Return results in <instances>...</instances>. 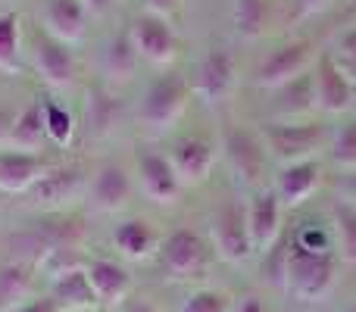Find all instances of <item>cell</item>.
<instances>
[{"label": "cell", "instance_id": "cell-1", "mask_svg": "<svg viewBox=\"0 0 356 312\" xmlns=\"http://www.w3.org/2000/svg\"><path fill=\"white\" fill-rule=\"evenodd\" d=\"M338 256L334 253H309L291 238V263H288V290L300 303H319L334 290Z\"/></svg>", "mask_w": 356, "mask_h": 312}, {"label": "cell", "instance_id": "cell-2", "mask_svg": "<svg viewBox=\"0 0 356 312\" xmlns=\"http://www.w3.org/2000/svg\"><path fill=\"white\" fill-rule=\"evenodd\" d=\"M191 100V85L184 75L178 72H163L147 85L141 100V122L147 125L154 135H166L178 125L184 116Z\"/></svg>", "mask_w": 356, "mask_h": 312}, {"label": "cell", "instance_id": "cell-3", "mask_svg": "<svg viewBox=\"0 0 356 312\" xmlns=\"http://www.w3.org/2000/svg\"><path fill=\"white\" fill-rule=\"evenodd\" d=\"M325 144V129L319 122H269L263 125V147L282 165L316 159Z\"/></svg>", "mask_w": 356, "mask_h": 312}, {"label": "cell", "instance_id": "cell-4", "mask_svg": "<svg viewBox=\"0 0 356 312\" xmlns=\"http://www.w3.org/2000/svg\"><path fill=\"white\" fill-rule=\"evenodd\" d=\"M319 60L316 56V44L307 38L282 44L278 50H272L257 69V88L263 91H282L284 85L297 81L300 75H307V69Z\"/></svg>", "mask_w": 356, "mask_h": 312}, {"label": "cell", "instance_id": "cell-5", "mask_svg": "<svg viewBox=\"0 0 356 312\" xmlns=\"http://www.w3.org/2000/svg\"><path fill=\"white\" fill-rule=\"evenodd\" d=\"M209 238H213V250L222 263L241 265L257 253L250 228H247V209H241L238 203H225L216 209V215L209 219Z\"/></svg>", "mask_w": 356, "mask_h": 312}, {"label": "cell", "instance_id": "cell-6", "mask_svg": "<svg viewBox=\"0 0 356 312\" xmlns=\"http://www.w3.org/2000/svg\"><path fill=\"white\" fill-rule=\"evenodd\" d=\"M238 88V56L232 47L216 44L203 54V60L197 63V79H194V91L200 100H207L209 106L225 104Z\"/></svg>", "mask_w": 356, "mask_h": 312}, {"label": "cell", "instance_id": "cell-7", "mask_svg": "<svg viewBox=\"0 0 356 312\" xmlns=\"http://www.w3.org/2000/svg\"><path fill=\"white\" fill-rule=\"evenodd\" d=\"M222 154L232 165L234 178L244 184H259L266 172V147L257 135H250L241 125H225L222 131Z\"/></svg>", "mask_w": 356, "mask_h": 312}, {"label": "cell", "instance_id": "cell-8", "mask_svg": "<svg viewBox=\"0 0 356 312\" xmlns=\"http://www.w3.org/2000/svg\"><path fill=\"white\" fill-rule=\"evenodd\" d=\"M131 41H135L141 60H147L150 66H169L178 56V38L169 25V19L150 16V13H138L129 25Z\"/></svg>", "mask_w": 356, "mask_h": 312}, {"label": "cell", "instance_id": "cell-9", "mask_svg": "<svg viewBox=\"0 0 356 312\" xmlns=\"http://www.w3.org/2000/svg\"><path fill=\"white\" fill-rule=\"evenodd\" d=\"M160 263L172 278H197L207 272L209 250L194 231L178 228L160 244Z\"/></svg>", "mask_w": 356, "mask_h": 312}, {"label": "cell", "instance_id": "cell-10", "mask_svg": "<svg viewBox=\"0 0 356 312\" xmlns=\"http://www.w3.org/2000/svg\"><path fill=\"white\" fill-rule=\"evenodd\" d=\"M31 66H35L38 79L47 88H54V91L69 88L75 81L72 50L66 44H60L56 38H50L47 31H38L35 41H31Z\"/></svg>", "mask_w": 356, "mask_h": 312}, {"label": "cell", "instance_id": "cell-11", "mask_svg": "<svg viewBox=\"0 0 356 312\" xmlns=\"http://www.w3.org/2000/svg\"><path fill=\"white\" fill-rule=\"evenodd\" d=\"M313 85H316V106H319L322 113H328V116L347 113L356 100V88L344 75V69L334 63L332 54H319L316 72H313Z\"/></svg>", "mask_w": 356, "mask_h": 312}, {"label": "cell", "instance_id": "cell-12", "mask_svg": "<svg viewBox=\"0 0 356 312\" xmlns=\"http://www.w3.org/2000/svg\"><path fill=\"white\" fill-rule=\"evenodd\" d=\"M85 190V172L81 165H50V172L29 190V203L35 209H63Z\"/></svg>", "mask_w": 356, "mask_h": 312}, {"label": "cell", "instance_id": "cell-13", "mask_svg": "<svg viewBox=\"0 0 356 312\" xmlns=\"http://www.w3.org/2000/svg\"><path fill=\"white\" fill-rule=\"evenodd\" d=\"M138 178H141V190L150 203L156 206H172L181 197V181H178L169 156L156 154V150H141L138 154Z\"/></svg>", "mask_w": 356, "mask_h": 312}, {"label": "cell", "instance_id": "cell-14", "mask_svg": "<svg viewBox=\"0 0 356 312\" xmlns=\"http://www.w3.org/2000/svg\"><path fill=\"white\" fill-rule=\"evenodd\" d=\"M216 154H219L216 144H209L207 138H197V135L181 138L172 147V154H169V163H172L181 188H200L213 175Z\"/></svg>", "mask_w": 356, "mask_h": 312}, {"label": "cell", "instance_id": "cell-15", "mask_svg": "<svg viewBox=\"0 0 356 312\" xmlns=\"http://www.w3.org/2000/svg\"><path fill=\"white\" fill-rule=\"evenodd\" d=\"M322 169L319 159H303V163H291V165H282L278 169V178H275V194L282 200L284 209H300L309 197L319 190L322 184Z\"/></svg>", "mask_w": 356, "mask_h": 312}, {"label": "cell", "instance_id": "cell-16", "mask_svg": "<svg viewBox=\"0 0 356 312\" xmlns=\"http://www.w3.org/2000/svg\"><path fill=\"white\" fill-rule=\"evenodd\" d=\"M282 200L272 188L257 190L247 206V228H250V240H253V250L266 253L278 238H282Z\"/></svg>", "mask_w": 356, "mask_h": 312}, {"label": "cell", "instance_id": "cell-17", "mask_svg": "<svg viewBox=\"0 0 356 312\" xmlns=\"http://www.w3.org/2000/svg\"><path fill=\"white\" fill-rule=\"evenodd\" d=\"M85 275L91 281V290L97 303L104 306H122L125 297L131 294V275L122 263L106 256H94L85 263Z\"/></svg>", "mask_w": 356, "mask_h": 312}, {"label": "cell", "instance_id": "cell-18", "mask_svg": "<svg viewBox=\"0 0 356 312\" xmlns=\"http://www.w3.org/2000/svg\"><path fill=\"white\" fill-rule=\"evenodd\" d=\"M50 172V163L41 154L6 150L0 154V194H29Z\"/></svg>", "mask_w": 356, "mask_h": 312}, {"label": "cell", "instance_id": "cell-19", "mask_svg": "<svg viewBox=\"0 0 356 312\" xmlns=\"http://www.w3.org/2000/svg\"><path fill=\"white\" fill-rule=\"evenodd\" d=\"M131 197V178L122 165L116 163H104L97 169V175L91 178V188H88V200L97 213H119V209L129 206Z\"/></svg>", "mask_w": 356, "mask_h": 312}, {"label": "cell", "instance_id": "cell-20", "mask_svg": "<svg viewBox=\"0 0 356 312\" xmlns=\"http://www.w3.org/2000/svg\"><path fill=\"white\" fill-rule=\"evenodd\" d=\"M44 31L60 44L72 47L88 31V10L81 0H47L44 6Z\"/></svg>", "mask_w": 356, "mask_h": 312}, {"label": "cell", "instance_id": "cell-21", "mask_svg": "<svg viewBox=\"0 0 356 312\" xmlns=\"http://www.w3.org/2000/svg\"><path fill=\"white\" fill-rule=\"evenodd\" d=\"M122 122V104L106 85H91L85 91V125L91 138H110Z\"/></svg>", "mask_w": 356, "mask_h": 312}, {"label": "cell", "instance_id": "cell-22", "mask_svg": "<svg viewBox=\"0 0 356 312\" xmlns=\"http://www.w3.org/2000/svg\"><path fill=\"white\" fill-rule=\"evenodd\" d=\"M50 297L63 312H88L97 306V297H94L91 281L85 275V265H75V269H66L50 278Z\"/></svg>", "mask_w": 356, "mask_h": 312}, {"label": "cell", "instance_id": "cell-23", "mask_svg": "<svg viewBox=\"0 0 356 312\" xmlns=\"http://www.w3.org/2000/svg\"><path fill=\"white\" fill-rule=\"evenodd\" d=\"M35 265L22 259L0 263V312H13L35 294Z\"/></svg>", "mask_w": 356, "mask_h": 312}, {"label": "cell", "instance_id": "cell-24", "mask_svg": "<svg viewBox=\"0 0 356 312\" xmlns=\"http://www.w3.org/2000/svg\"><path fill=\"white\" fill-rule=\"evenodd\" d=\"M138 66H141V54H138L135 41H131V31H119L106 41L104 47V75L116 85L135 79Z\"/></svg>", "mask_w": 356, "mask_h": 312}, {"label": "cell", "instance_id": "cell-25", "mask_svg": "<svg viewBox=\"0 0 356 312\" xmlns=\"http://www.w3.org/2000/svg\"><path fill=\"white\" fill-rule=\"evenodd\" d=\"M113 244H116V250L129 259H150L156 250H160V240H156L154 225L144 219L119 222L116 231H113Z\"/></svg>", "mask_w": 356, "mask_h": 312}, {"label": "cell", "instance_id": "cell-26", "mask_svg": "<svg viewBox=\"0 0 356 312\" xmlns=\"http://www.w3.org/2000/svg\"><path fill=\"white\" fill-rule=\"evenodd\" d=\"M47 141V129H44V100H31L19 110L16 125L10 135V147L22 150V154H38Z\"/></svg>", "mask_w": 356, "mask_h": 312}, {"label": "cell", "instance_id": "cell-27", "mask_svg": "<svg viewBox=\"0 0 356 312\" xmlns=\"http://www.w3.org/2000/svg\"><path fill=\"white\" fill-rule=\"evenodd\" d=\"M266 19H269V0H232V22L247 41H257L263 35Z\"/></svg>", "mask_w": 356, "mask_h": 312}, {"label": "cell", "instance_id": "cell-28", "mask_svg": "<svg viewBox=\"0 0 356 312\" xmlns=\"http://www.w3.org/2000/svg\"><path fill=\"white\" fill-rule=\"evenodd\" d=\"M0 72L19 75L22 72V50H19V16L0 13Z\"/></svg>", "mask_w": 356, "mask_h": 312}, {"label": "cell", "instance_id": "cell-29", "mask_svg": "<svg viewBox=\"0 0 356 312\" xmlns=\"http://www.w3.org/2000/svg\"><path fill=\"white\" fill-rule=\"evenodd\" d=\"M288 263H291V238H278L269 250L263 253V263H259V275L263 284L275 290H284L288 284Z\"/></svg>", "mask_w": 356, "mask_h": 312}, {"label": "cell", "instance_id": "cell-30", "mask_svg": "<svg viewBox=\"0 0 356 312\" xmlns=\"http://www.w3.org/2000/svg\"><path fill=\"white\" fill-rule=\"evenodd\" d=\"M44 129H47V141L54 147H69L75 138V116L63 104L44 100Z\"/></svg>", "mask_w": 356, "mask_h": 312}, {"label": "cell", "instance_id": "cell-31", "mask_svg": "<svg viewBox=\"0 0 356 312\" xmlns=\"http://www.w3.org/2000/svg\"><path fill=\"white\" fill-rule=\"evenodd\" d=\"M332 215H334V234H338L341 259L356 265V206L338 200L332 209Z\"/></svg>", "mask_w": 356, "mask_h": 312}, {"label": "cell", "instance_id": "cell-32", "mask_svg": "<svg viewBox=\"0 0 356 312\" xmlns=\"http://www.w3.org/2000/svg\"><path fill=\"white\" fill-rule=\"evenodd\" d=\"M278 110L282 113H291V116H297V113H307L316 106V85H313V75H300L297 81H291V85H284L282 91H278Z\"/></svg>", "mask_w": 356, "mask_h": 312}, {"label": "cell", "instance_id": "cell-33", "mask_svg": "<svg viewBox=\"0 0 356 312\" xmlns=\"http://www.w3.org/2000/svg\"><path fill=\"white\" fill-rule=\"evenodd\" d=\"M332 163L344 172H356V119H347L332 138Z\"/></svg>", "mask_w": 356, "mask_h": 312}, {"label": "cell", "instance_id": "cell-34", "mask_svg": "<svg viewBox=\"0 0 356 312\" xmlns=\"http://www.w3.org/2000/svg\"><path fill=\"white\" fill-rule=\"evenodd\" d=\"M232 297L225 290H216V288H200V290H191L184 297V303L178 306V312H232Z\"/></svg>", "mask_w": 356, "mask_h": 312}, {"label": "cell", "instance_id": "cell-35", "mask_svg": "<svg viewBox=\"0 0 356 312\" xmlns=\"http://www.w3.org/2000/svg\"><path fill=\"white\" fill-rule=\"evenodd\" d=\"M294 244L309 253H332V238H328V231H322V228H300V231L294 234Z\"/></svg>", "mask_w": 356, "mask_h": 312}, {"label": "cell", "instance_id": "cell-36", "mask_svg": "<svg viewBox=\"0 0 356 312\" xmlns=\"http://www.w3.org/2000/svg\"><path fill=\"white\" fill-rule=\"evenodd\" d=\"M334 60L341 66H356V28H347L341 31V38L334 41Z\"/></svg>", "mask_w": 356, "mask_h": 312}, {"label": "cell", "instance_id": "cell-37", "mask_svg": "<svg viewBox=\"0 0 356 312\" xmlns=\"http://www.w3.org/2000/svg\"><path fill=\"white\" fill-rule=\"evenodd\" d=\"M291 19L294 22H303V19H309V16H316V13H322V10H328L332 6V0H291Z\"/></svg>", "mask_w": 356, "mask_h": 312}, {"label": "cell", "instance_id": "cell-38", "mask_svg": "<svg viewBox=\"0 0 356 312\" xmlns=\"http://www.w3.org/2000/svg\"><path fill=\"white\" fill-rule=\"evenodd\" d=\"M141 3H144V13L160 19H172L181 10V0H141Z\"/></svg>", "mask_w": 356, "mask_h": 312}, {"label": "cell", "instance_id": "cell-39", "mask_svg": "<svg viewBox=\"0 0 356 312\" xmlns=\"http://www.w3.org/2000/svg\"><path fill=\"white\" fill-rule=\"evenodd\" d=\"M232 312H269V306H266V300L259 294H241L234 297Z\"/></svg>", "mask_w": 356, "mask_h": 312}, {"label": "cell", "instance_id": "cell-40", "mask_svg": "<svg viewBox=\"0 0 356 312\" xmlns=\"http://www.w3.org/2000/svg\"><path fill=\"white\" fill-rule=\"evenodd\" d=\"M13 312H63L60 306H56V300L54 297H31V300H25L22 306H16Z\"/></svg>", "mask_w": 356, "mask_h": 312}, {"label": "cell", "instance_id": "cell-41", "mask_svg": "<svg viewBox=\"0 0 356 312\" xmlns=\"http://www.w3.org/2000/svg\"><path fill=\"white\" fill-rule=\"evenodd\" d=\"M16 116L19 113L6 110V106H0V144H10V135H13V125H16Z\"/></svg>", "mask_w": 356, "mask_h": 312}, {"label": "cell", "instance_id": "cell-42", "mask_svg": "<svg viewBox=\"0 0 356 312\" xmlns=\"http://www.w3.org/2000/svg\"><path fill=\"white\" fill-rule=\"evenodd\" d=\"M81 6L88 10V16H106L113 6V0H81Z\"/></svg>", "mask_w": 356, "mask_h": 312}, {"label": "cell", "instance_id": "cell-43", "mask_svg": "<svg viewBox=\"0 0 356 312\" xmlns=\"http://www.w3.org/2000/svg\"><path fill=\"white\" fill-rule=\"evenodd\" d=\"M341 197H344V203L356 206V172H353V175H347L344 181H341Z\"/></svg>", "mask_w": 356, "mask_h": 312}, {"label": "cell", "instance_id": "cell-44", "mask_svg": "<svg viewBox=\"0 0 356 312\" xmlns=\"http://www.w3.org/2000/svg\"><path fill=\"white\" fill-rule=\"evenodd\" d=\"M122 312H156V309L150 306V303H141V300H138V303H125Z\"/></svg>", "mask_w": 356, "mask_h": 312}, {"label": "cell", "instance_id": "cell-45", "mask_svg": "<svg viewBox=\"0 0 356 312\" xmlns=\"http://www.w3.org/2000/svg\"><path fill=\"white\" fill-rule=\"evenodd\" d=\"M347 19H356V0H350V3H347Z\"/></svg>", "mask_w": 356, "mask_h": 312}, {"label": "cell", "instance_id": "cell-46", "mask_svg": "<svg viewBox=\"0 0 356 312\" xmlns=\"http://www.w3.org/2000/svg\"><path fill=\"white\" fill-rule=\"evenodd\" d=\"M347 312H356V303H353V306H350V309H347Z\"/></svg>", "mask_w": 356, "mask_h": 312}, {"label": "cell", "instance_id": "cell-47", "mask_svg": "<svg viewBox=\"0 0 356 312\" xmlns=\"http://www.w3.org/2000/svg\"><path fill=\"white\" fill-rule=\"evenodd\" d=\"M88 312H97V309H88Z\"/></svg>", "mask_w": 356, "mask_h": 312}]
</instances>
